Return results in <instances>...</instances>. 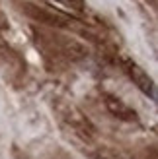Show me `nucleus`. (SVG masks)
Listing matches in <instances>:
<instances>
[{"label": "nucleus", "instance_id": "obj_1", "mask_svg": "<svg viewBox=\"0 0 158 159\" xmlns=\"http://www.w3.org/2000/svg\"><path fill=\"white\" fill-rule=\"evenodd\" d=\"M123 66H125V72H127L129 78L133 80V84H135L145 95L154 97L156 93H154V82H152V78L148 76L135 60H131V58H123Z\"/></svg>", "mask_w": 158, "mask_h": 159}, {"label": "nucleus", "instance_id": "obj_6", "mask_svg": "<svg viewBox=\"0 0 158 159\" xmlns=\"http://www.w3.org/2000/svg\"><path fill=\"white\" fill-rule=\"evenodd\" d=\"M100 159H106V157H100Z\"/></svg>", "mask_w": 158, "mask_h": 159}, {"label": "nucleus", "instance_id": "obj_3", "mask_svg": "<svg viewBox=\"0 0 158 159\" xmlns=\"http://www.w3.org/2000/svg\"><path fill=\"white\" fill-rule=\"evenodd\" d=\"M104 103H106L109 113H111L115 118H119V120H123V122H135L137 120L135 109L129 107L123 99L115 97V95H111V93H106L104 95Z\"/></svg>", "mask_w": 158, "mask_h": 159}, {"label": "nucleus", "instance_id": "obj_5", "mask_svg": "<svg viewBox=\"0 0 158 159\" xmlns=\"http://www.w3.org/2000/svg\"><path fill=\"white\" fill-rule=\"evenodd\" d=\"M55 2H61V4H67L74 10H82L84 8V0H55Z\"/></svg>", "mask_w": 158, "mask_h": 159}, {"label": "nucleus", "instance_id": "obj_2", "mask_svg": "<svg viewBox=\"0 0 158 159\" xmlns=\"http://www.w3.org/2000/svg\"><path fill=\"white\" fill-rule=\"evenodd\" d=\"M62 118H65L70 128L74 132H78L82 138H92L94 134H96V130H94V126L90 124V120L80 113V111H76L74 107H67L62 111Z\"/></svg>", "mask_w": 158, "mask_h": 159}, {"label": "nucleus", "instance_id": "obj_4", "mask_svg": "<svg viewBox=\"0 0 158 159\" xmlns=\"http://www.w3.org/2000/svg\"><path fill=\"white\" fill-rule=\"evenodd\" d=\"M23 12H26L29 18H33L37 21H43V23H49V25H61V23H62L57 14L41 10L39 6H33V4H23Z\"/></svg>", "mask_w": 158, "mask_h": 159}]
</instances>
